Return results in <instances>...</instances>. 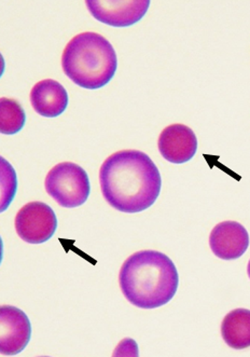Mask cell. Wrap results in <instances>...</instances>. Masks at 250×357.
I'll use <instances>...</instances> for the list:
<instances>
[{"label":"cell","instance_id":"7c38bea8","mask_svg":"<svg viewBox=\"0 0 250 357\" xmlns=\"http://www.w3.org/2000/svg\"><path fill=\"white\" fill-rule=\"evenodd\" d=\"M26 114L21 104L13 98H0V132L15 135L24 128Z\"/></svg>","mask_w":250,"mask_h":357},{"label":"cell","instance_id":"4fadbf2b","mask_svg":"<svg viewBox=\"0 0 250 357\" xmlns=\"http://www.w3.org/2000/svg\"><path fill=\"white\" fill-rule=\"evenodd\" d=\"M3 161V172H1V212L6 211L13 202L17 192V175L15 169L5 159Z\"/></svg>","mask_w":250,"mask_h":357},{"label":"cell","instance_id":"30bf717a","mask_svg":"<svg viewBox=\"0 0 250 357\" xmlns=\"http://www.w3.org/2000/svg\"><path fill=\"white\" fill-rule=\"evenodd\" d=\"M31 102L37 114L45 118H55L66 110L70 98L60 82L45 79L31 89Z\"/></svg>","mask_w":250,"mask_h":357},{"label":"cell","instance_id":"8fae6325","mask_svg":"<svg viewBox=\"0 0 250 357\" xmlns=\"http://www.w3.org/2000/svg\"><path fill=\"white\" fill-rule=\"evenodd\" d=\"M221 335L230 348L243 350L250 347V311L235 309L222 321Z\"/></svg>","mask_w":250,"mask_h":357},{"label":"cell","instance_id":"8992f818","mask_svg":"<svg viewBox=\"0 0 250 357\" xmlns=\"http://www.w3.org/2000/svg\"><path fill=\"white\" fill-rule=\"evenodd\" d=\"M86 8L94 19L114 27H129L147 13L149 0H88Z\"/></svg>","mask_w":250,"mask_h":357},{"label":"cell","instance_id":"6da1fadb","mask_svg":"<svg viewBox=\"0 0 250 357\" xmlns=\"http://www.w3.org/2000/svg\"><path fill=\"white\" fill-rule=\"evenodd\" d=\"M104 198L115 210L136 214L155 204L162 178L149 155L139 151H121L105 160L100 171Z\"/></svg>","mask_w":250,"mask_h":357},{"label":"cell","instance_id":"52a82bcc","mask_svg":"<svg viewBox=\"0 0 250 357\" xmlns=\"http://www.w3.org/2000/svg\"><path fill=\"white\" fill-rule=\"evenodd\" d=\"M31 337L29 317L13 305L0 307V353L15 356L26 348Z\"/></svg>","mask_w":250,"mask_h":357},{"label":"cell","instance_id":"7a4b0ae2","mask_svg":"<svg viewBox=\"0 0 250 357\" xmlns=\"http://www.w3.org/2000/svg\"><path fill=\"white\" fill-rule=\"evenodd\" d=\"M127 301L139 309H157L176 295L179 275L174 262L157 250H141L130 256L119 275Z\"/></svg>","mask_w":250,"mask_h":357},{"label":"cell","instance_id":"5b68a950","mask_svg":"<svg viewBox=\"0 0 250 357\" xmlns=\"http://www.w3.org/2000/svg\"><path fill=\"white\" fill-rule=\"evenodd\" d=\"M56 228L58 218L54 211L39 201L27 203L15 216L17 236L26 243H45L54 236Z\"/></svg>","mask_w":250,"mask_h":357},{"label":"cell","instance_id":"5bb4252c","mask_svg":"<svg viewBox=\"0 0 250 357\" xmlns=\"http://www.w3.org/2000/svg\"><path fill=\"white\" fill-rule=\"evenodd\" d=\"M247 273H248V276H249V279H250V260H249V262H248Z\"/></svg>","mask_w":250,"mask_h":357},{"label":"cell","instance_id":"9c48e42d","mask_svg":"<svg viewBox=\"0 0 250 357\" xmlns=\"http://www.w3.org/2000/svg\"><path fill=\"white\" fill-rule=\"evenodd\" d=\"M210 246L216 257L220 259H238L249 246V234L245 227L238 222H220L212 229Z\"/></svg>","mask_w":250,"mask_h":357},{"label":"cell","instance_id":"ba28073f","mask_svg":"<svg viewBox=\"0 0 250 357\" xmlns=\"http://www.w3.org/2000/svg\"><path fill=\"white\" fill-rule=\"evenodd\" d=\"M157 147L169 162L182 165L189 162L198 151V139L189 126L176 123L169 126L160 134Z\"/></svg>","mask_w":250,"mask_h":357},{"label":"cell","instance_id":"3957f363","mask_svg":"<svg viewBox=\"0 0 250 357\" xmlns=\"http://www.w3.org/2000/svg\"><path fill=\"white\" fill-rule=\"evenodd\" d=\"M65 75L77 86L97 90L111 82L118 57L111 43L100 33L86 31L75 36L62 55Z\"/></svg>","mask_w":250,"mask_h":357},{"label":"cell","instance_id":"277c9868","mask_svg":"<svg viewBox=\"0 0 250 357\" xmlns=\"http://www.w3.org/2000/svg\"><path fill=\"white\" fill-rule=\"evenodd\" d=\"M45 187L48 195L66 208L81 206L91 192L86 172L72 162L58 163L52 167L45 177Z\"/></svg>","mask_w":250,"mask_h":357}]
</instances>
